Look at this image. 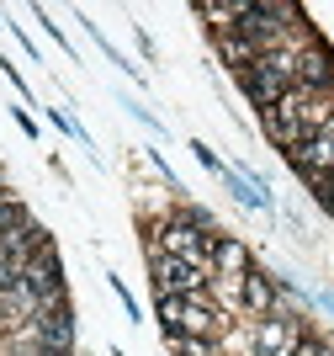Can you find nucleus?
I'll list each match as a JSON object with an SVG mask.
<instances>
[{
	"instance_id": "nucleus-13",
	"label": "nucleus",
	"mask_w": 334,
	"mask_h": 356,
	"mask_svg": "<svg viewBox=\"0 0 334 356\" xmlns=\"http://www.w3.org/2000/svg\"><path fill=\"white\" fill-rule=\"evenodd\" d=\"M175 356H212V341H202V335H170Z\"/></svg>"
},
{
	"instance_id": "nucleus-10",
	"label": "nucleus",
	"mask_w": 334,
	"mask_h": 356,
	"mask_svg": "<svg viewBox=\"0 0 334 356\" xmlns=\"http://www.w3.org/2000/svg\"><path fill=\"white\" fill-rule=\"evenodd\" d=\"M239 293H244V303L255 314H271V309H276V287L265 282L260 271H244V277H239Z\"/></svg>"
},
{
	"instance_id": "nucleus-2",
	"label": "nucleus",
	"mask_w": 334,
	"mask_h": 356,
	"mask_svg": "<svg viewBox=\"0 0 334 356\" xmlns=\"http://www.w3.org/2000/svg\"><path fill=\"white\" fill-rule=\"evenodd\" d=\"M244 90H249V102L260 106V112L276 106L287 90H297V54H276V48H271L255 70H244Z\"/></svg>"
},
{
	"instance_id": "nucleus-16",
	"label": "nucleus",
	"mask_w": 334,
	"mask_h": 356,
	"mask_svg": "<svg viewBox=\"0 0 334 356\" xmlns=\"http://www.w3.org/2000/svg\"><path fill=\"white\" fill-rule=\"evenodd\" d=\"M324 197H329V208H334V186H329V192H324Z\"/></svg>"
},
{
	"instance_id": "nucleus-9",
	"label": "nucleus",
	"mask_w": 334,
	"mask_h": 356,
	"mask_svg": "<svg viewBox=\"0 0 334 356\" xmlns=\"http://www.w3.org/2000/svg\"><path fill=\"white\" fill-rule=\"evenodd\" d=\"M37 335H43V346H58V351H69L74 341V325H69V309H37Z\"/></svg>"
},
{
	"instance_id": "nucleus-5",
	"label": "nucleus",
	"mask_w": 334,
	"mask_h": 356,
	"mask_svg": "<svg viewBox=\"0 0 334 356\" xmlns=\"http://www.w3.org/2000/svg\"><path fill=\"white\" fill-rule=\"evenodd\" d=\"M154 282L165 298H202L207 287V266H191V261H175V255H154Z\"/></svg>"
},
{
	"instance_id": "nucleus-4",
	"label": "nucleus",
	"mask_w": 334,
	"mask_h": 356,
	"mask_svg": "<svg viewBox=\"0 0 334 356\" xmlns=\"http://www.w3.org/2000/svg\"><path fill=\"white\" fill-rule=\"evenodd\" d=\"M292 165L303 170V181H313V186L329 192V186H334V122L324 128V134H313L308 144L292 149Z\"/></svg>"
},
{
	"instance_id": "nucleus-8",
	"label": "nucleus",
	"mask_w": 334,
	"mask_h": 356,
	"mask_svg": "<svg viewBox=\"0 0 334 356\" xmlns=\"http://www.w3.org/2000/svg\"><path fill=\"white\" fill-rule=\"evenodd\" d=\"M255 346H260V356H297L303 335H297V325H292V319H281V314H265L260 330H255Z\"/></svg>"
},
{
	"instance_id": "nucleus-15",
	"label": "nucleus",
	"mask_w": 334,
	"mask_h": 356,
	"mask_svg": "<svg viewBox=\"0 0 334 356\" xmlns=\"http://www.w3.org/2000/svg\"><path fill=\"white\" fill-rule=\"evenodd\" d=\"M32 356H69V351H58V346H37Z\"/></svg>"
},
{
	"instance_id": "nucleus-3",
	"label": "nucleus",
	"mask_w": 334,
	"mask_h": 356,
	"mask_svg": "<svg viewBox=\"0 0 334 356\" xmlns=\"http://www.w3.org/2000/svg\"><path fill=\"white\" fill-rule=\"evenodd\" d=\"M160 319L170 325V335H212L218 330V314L207 309L202 298H160Z\"/></svg>"
},
{
	"instance_id": "nucleus-7",
	"label": "nucleus",
	"mask_w": 334,
	"mask_h": 356,
	"mask_svg": "<svg viewBox=\"0 0 334 356\" xmlns=\"http://www.w3.org/2000/svg\"><path fill=\"white\" fill-rule=\"evenodd\" d=\"M22 277H27V287L37 293V303H43V309H53V303H58V293H64V271H58V255H53V250H37V255L27 261V271H22Z\"/></svg>"
},
{
	"instance_id": "nucleus-14",
	"label": "nucleus",
	"mask_w": 334,
	"mask_h": 356,
	"mask_svg": "<svg viewBox=\"0 0 334 356\" xmlns=\"http://www.w3.org/2000/svg\"><path fill=\"white\" fill-rule=\"evenodd\" d=\"M297 356H334V351H324L319 341H303V346H297Z\"/></svg>"
},
{
	"instance_id": "nucleus-6",
	"label": "nucleus",
	"mask_w": 334,
	"mask_h": 356,
	"mask_svg": "<svg viewBox=\"0 0 334 356\" xmlns=\"http://www.w3.org/2000/svg\"><path fill=\"white\" fill-rule=\"evenodd\" d=\"M160 255L191 261V266H207V255H212V239L197 234V229H191V218H175V223H160Z\"/></svg>"
},
{
	"instance_id": "nucleus-17",
	"label": "nucleus",
	"mask_w": 334,
	"mask_h": 356,
	"mask_svg": "<svg viewBox=\"0 0 334 356\" xmlns=\"http://www.w3.org/2000/svg\"><path fill=\"white\" fill-rule=\"evenodd\" d=\"M0 197H6V186H0Z\"/></svg>"
},
{
	"instance_id": "nucleus-11",
	"label": "nucleus",
	"mask_w": 334,
	"mask_h": 356,
	"mask_svg": "<svg viewBox=\"0 0 334 356\" xmlns=\"http://www.w3.org/2000/svg\"><path fill=\"white\" fill-rule=\"evenodd\" d=\"M212 261H218V271H228V282H239L249 271V255L239 239H212Z\"/></svg>"
},
{
	"instance_id": "nucleus-12",
	"label": "nucleus",
	"mask_w": 334,
	"mask_h": 356,
	"mask_svg": "<svg viewBox=\"0 0 334 356\" xmlns=\"http://www.w3.org/2000/svg\"><path fill=\"white\" fill-rule=\"evenodd\" d=\"M22 223H32V218H27V208H22L16 197H0V239L11 234V229H22Z\"/></svg>"
},
{
	"instance_id": "nucleus-1",
	"label": "nucleus",
	"mask_w": 334,
	"mask_h": 356,
	"mask_svg": "<svg viewBox=\"0 0 334 356\" xmlns=\"http://www.w3.org/2000/svg\"><path fill=\"white\" fill-rule=\"evenodd\" d=\"M308 106H313V90H308V86L287 90L276 106H265V112H260V118H265V134L276 138L281 149L308 144V138H313V118H308Z\"/></svg>"
}]
</instances>
